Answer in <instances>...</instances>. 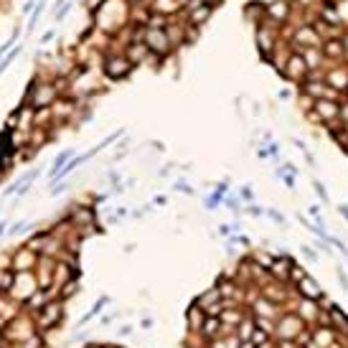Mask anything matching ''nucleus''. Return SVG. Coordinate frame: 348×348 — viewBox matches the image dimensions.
Returning a JSON list of instances; mask_svg holds the SVG:
<instances>
[{
	"label": "nucleus",
	"instance_id": "7ed1b4c3",
	"mask_svg": "<svg viewBox=\"0 0 348 348\" xmlns=\"http://www.w3.org/2000/svg\"><path fill=\"white\" fill-rule=\"evenodd\" d=\"M61 313H64V308H61L59 302H49V305L44 308V313H41V325H44V328L56 325L59 318H61Z\"/></svg>",
	"mask_w": 348,
	"mask_h": 348
},
{
	"label": "nucleus",
	"instance_id": "4468645a",
	"mask_svg": "<svg viewBox=\"0 0 348 348\" xmlns=\"http://www.w3.org/2000/svg\"><path fill=\"white\" fill-rule=\"evenodd\" d=\"M338 282H341V287L348 292V277H346V272H343L341 267H338Z\"/></svg>",
	"mask_w": 348,
	"mask_h": 348
},
{
	"label": "nucleus",
	"instance_id": "412c9836",
	"mask_svg": "<svg viewBox=\"0 0 348 348\" xmlns=\"http://www.w3.org/2000/svg\"><path fill=\"white\" fill-rule=\"evenodd\" d=\"M104 348H117V346H104Z\"/></svg>",
	"mask_w": 348,
	"mask_h": 348
},
{
	"label": "nucleus",
	"instance_id": "dca6fc26",
	"mask_svg": "<svg viewBox=\"0 0 348 348\" xmlns=\"http://www.w3.org/2000/svg\"><path fill=\"white\" fill-rule=\"evenodd\" d=\"M328 348H348V341H346V338H343V336H341V338H338L336 343H331V346H328Z\"/></svg>",
	"mask_w": 348,
	"mask_h": 348
},
{
	"label": "nucleus",
	"instance_id": "ddd939ff",
	"mask_svg": "<svg viewBox=\"0 0 348 348\" xmlns=\"http://www.w3.org/2000/svg\"><path fill=\"white\" fill-rule=\"evenodd\" d=\"M300 252H302V254H305L310 262H318V252H315L313 247H308V244H305V247H300Z\"/></svg>",
	"mask_w": 348,
	"mask_h": 348
},
{
	"label": "nucleus",
	"instance_id": "f8f14e48",
	"mask_svg": "<svg viewBox=\"0 0 348 348\" xmlns=\"http://www.w3.org/2000/svg\"><path fill=\"white\" fill-rule=\"evenodd\" d=\"M318 110H320V112H323V115H325V117H328V115H331V117H333V115H336V112H338V110H336V107H333V104H331V102H318Z\"/></svg>",
	"mask_w": 348,
	"mask_h": 348
},
{
	"label": "nucleus",
	"instance_id": "f3484780",
	"mask_svg": "<svg viewBox=\"0 0 348 348\" xmlns=\"http://www.w3.org/2000/svg\"><path fill=\"white\" fill-rule=\"evenodd\" d=\"M133 333V328L130 325H125V328H120V336H130Z\"/></svg>",
	"mask_w": 348,
	"mask_h": 348
},
{
	"label": "nucleus",
	"instance_id": "aec40b11",
	"mask_svg": "<svg viewBox=\"0 0 348 348\" xmlns=\"http://www.w3.org/2000/svg\"><path fill=\"white\" fill-rule=\"evenodd\" d=\"M338 211H341V216H343V219H348V209H346V206H341Z\"/></svg>",
	"mask_w": 348,
	"mask_h": 348
},
{
	"label": "nucleus",
	"instance_id": "1a4fd4ad",
	"mask_svg": "<svg viewBox=\"0 0 348 348\" xmlns=\"http://www.w3.org/2000/svg\"><path fill=\"white\" fill-rule=\"evenodd\" d=\"M302 277H308V270H305L302 265L292 262V265H290V272H287V285H292V287H295Z\"/></svg>",
	"mask_w": 348,
	"mask_h": 348
},
{
	"label": "nucleus",
	"instance_id": "f257e3e1",
	"mask_svg": "<svg viewBox=\"0 0 348 348\" xmlns=\"http://www.w3.org/2000/svg\"><path fill=\"white\" fill-rule=\"evenodd\" d=\"M305 328H310V325H305L292 310H285L277 318V323H275V338H290V341H295Z\"/></svg>",
	"mask_w": 348,
	"mask_h": 348
},
{
	"label": "nucleus",
	"instance_id": "2eb2a0df",
	"mask_svg": "<svg viewBox=\"0 0 348 348\" xmlns=\"http://www.w3.org/2000/svg\"><path fill=\"white\" fill-rule=\"evenodd\" d=\"M313 186H315V191H318V196H320V199H323V201H328V193H325V188H323V186H320V183H318V181H315V183H313Z\"/></svg>",
	"mask_w": 348,
	"mask_h": 348
},
{
	"label": "nucleus",
	"instance_id": "6ab92c4d",
	"mask_svg": "<svg viewBox=\"0 0 348 348\" xmlns=\"http://www.w3.org/2000/svg\"><path fill=\"white\" fill-rule=\"evenodd\" d=\"M239 348H257V346H254L252 341H242V346H239Z\"/></svg>",
	"mask_w": 348,
	"mask_h": 348
},
{
	"label": "nucleus",
	"instance_id": "9b49d317",
	"mask_svg": "<svg viewBox=\"0 0 348 348\" xmlns=\"http://www.w3.org/2000/svg\"><path fill=\"white\" fill-rule=\"evenodd\" d=\"M150 46L155 49V51H165L168 49V38H163V33H150Z\"/></svg>",
	"mask_w": 348,
	"mask_h": 348
},
{
	"label": "nucleus",
	"instance_id": "a211bd4d",
	"mask_svg": "<svg viewBox=\"0 0 348 348\" xmlns=\"http://www.w3.org/2000/svg\"><path fill=\"white\" fill-rule=\"evenodd\" d=\"M257 348H275V338H272V341H267V343H262V346H257Z\"/></svg>",
	"mask_w": 348,
	"mask_h": 348
},
{
	"label": "nucleus",
	"instance_id": "6e6552de",
	"mask_svg": "<svg viewBox=\"0 0 348 348\" xmlns=\"http://www.w3.org/2000/svg\"><path fill=\"white\" fill-rule=\"evenodd\" d=\"M204 320H206V313H204V308H199L196 302L188 308V325L193 328V331H201L204 328Z\"/></svg>",
	"mask_w": 348,
	"mask_h": 348
},
{
	"label": "nucleus",
	"instance_id": "20e7f679",
	"mask_svg": "<svg viewBox=\"0 0 348 348\" xmlns=\"http://www.w3.org/2000/svg\"><path fill=\"white\" fill-rule=\"evenodd\" d=\"M130 69V61L127 59H110L107 64H104V74L110 76V79H120V76H125Z\"/></svg>",
	"mask_w": 348,
	"mask_h": 348
},
{
	"label": "nucleus",
	"instance_id": "423d86ee",
	"mask_svg": "<svg viewBox=\"0 0 348 348\" xmlns=\"http://www.w3.org/2000/svg\"><path fill=\"white\" fill-rule=\"evenodd\" d=\"M254 331H257V325H254V315L249 313V315L236 325V331H234V333H236V338H239V341H252Z\"/></svg>",
	"mask_w": 348,
	"mask_h": 348
},
{
	"label": "nucleus",
	"instance_id": "0eeeda50",
	"mask_svg": "<svg viewBox=\"0 0 348 348\" xmlns=\"http://www.w3.org/2000/svg\"><path fill=\"white\" fill-rule=\"evenodd\" d=\"M221 300H224V297H221V290H219V285H216V287H209V290H206L204 295H199L196 305L206 310L209 305H216V302H221Z\"/></svg>",
	"mask_w": 348,
	"mask_h": 348
},
{
	"label": "nucleus",
	"instance_id": "f03ea898",
	"mask_svg": "<svg viewBox=\"0 0 348 348\" xmlns=\"http://www.w3.org/2000/svg\"><path fill=\"white\" fill-rule=\"evenodd\" d=\"M295 295H297V297H308V300H318V302H325V300H328V297H325V290L310 277V275L302 277L295 285Z\"/></svg>",
	"mask_w": 348,
	"mask_h": 348
},
{
	"label": "nucleus",
	"instance_id": "9d476101",
	"mask_svg": "<svg viewBox=\"0 0 348 348\" xmlns=\"http://www.w3.org/2000/svg\"><path fill=\"white\" fill-rule=\"evenodd\" d=\"M275 323H277V320H272V318H257V315H254L257 331H265V333H270V336H275Z\"/></svg>",
	"mask_w": 348,
	"mask_h": 348
},
{
	"label": "nucleus",
	"instance_id": "39448f33",
	"mask_svg": "<svg viewBox=\"0 0 348 348\" xmlns=\"http://www.w3.org/2000/svg\"><path fill=\"white\" fill-rule=\"evenodd\" d=\"M201 333H204V338H206V341H213V338H219V336H226V333H224V323H221V318H206V320H204Z\"/></svg>",
	"mask_w": 348,
	"mask_h": 348
}]
</instances>
